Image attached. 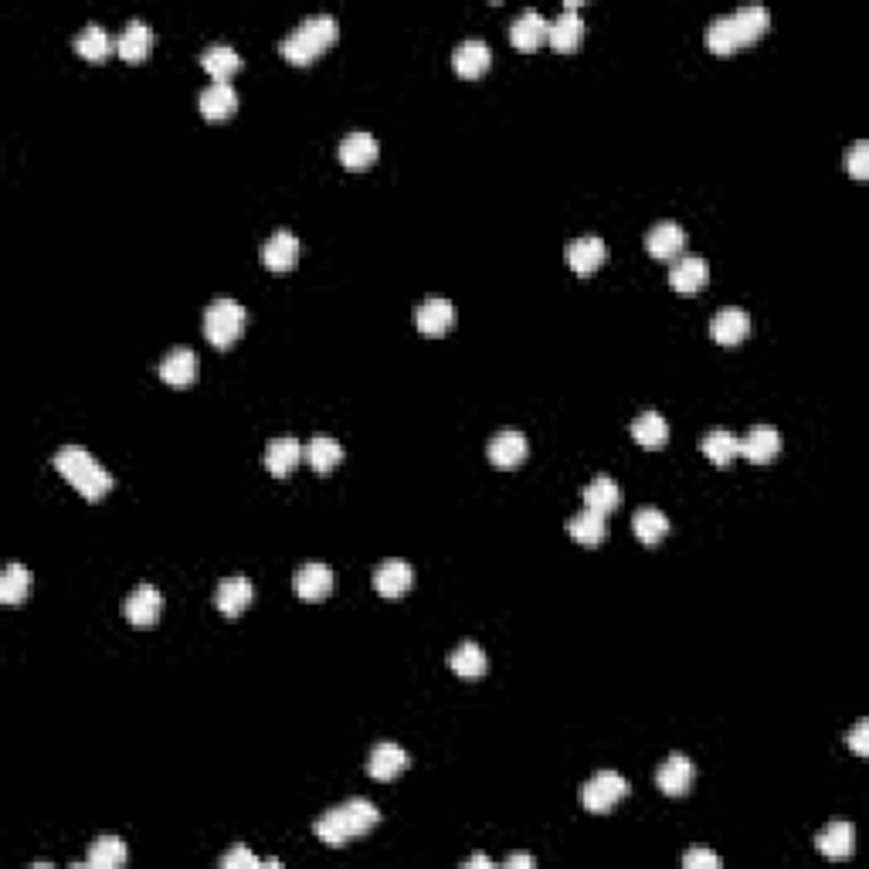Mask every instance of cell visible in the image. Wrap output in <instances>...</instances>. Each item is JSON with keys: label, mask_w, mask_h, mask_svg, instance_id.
Instances as JSON below:
<instances>
[{"label": "cell", "mask_w": 869, "mask_h": 869, "mask_svg": "<svg viewBox=\"0 0 869 869\" xmlns=\"http://www.w3.org/2000/svg\"><path fill=\"white\" fill-rule=\"evenodd\" d=\"M116 51V41L109 38L106 31L99 28V24H89V28H82V34L75 38V55L85 58V62H106L109 55Z\"/></svg>", "instance_id": "35"}, {"label": "cell", "mask_w": 869, "mask_h": 869, "mask_svg": "<svg viewBox=\"0 0 869 869\" xmlns=\"http://www.w3.org/2000/svg\"><path fill=\"white\" fill-rule=\"evenodd\" d=\"M55 469L58 476H62L82 499H89V503H99V499L109 496V489H113L109 469H102L99 462L92 459V452H85L82 445H65V449H58Z\"/></svg>", "instance_id": "2"}, {"label": "cell", "mask_w": 869, "mask_h": 869, "mask_svg": "<svg viewBox=\"0 0 869 869\" xmlns=\"http://www.w3.org/2000/svg\"><path fill=\"white\" fill-rule=\"evenodd\" d=\"M123 863H126V842L119 836H99L89 846V859H85V866L92 869H119Z\"/></svg>", "instance_id": "40"}, {"label": "cell", "mask_w": 869, "mask_h": 869, "mask_svg": "<svg viewBox=\"0 0 869 869\" xmlns=\"http://www.w3.org/2000/svg\"><path fill=\"white\" fill-rule=\"evenodd\" d=\"M683 248H686V231L673 225V221H662V225H656L645 235V252L659 258V262H673Z\"/></svg>", "instance_id": "21"}, {"label": "cell", "mask_w": 869, "mask_h": 869, "mask_svg": "<svg viewBox=\"0 0 869 869\" xmlns=\"http://www.w3.org/2000/svg\"><path fill=\"white\" fill-rule=\"evenodd\" d=\"M449 666H452L455 676L479 679V676H486L489 659H486V652L479 649L476 642H462V645H455V649L449 652Z\"/></svg>", "instance_id": "33"}, {"label": "cell", "mask_w": 869, "mask_h": 869, "mask_svg": "<svg viewBox=\"0 0 869 869\" xmlns=\"http://www.w3.org/2000/svg\"><path fill=\"white\" fill-rule=\"evenodd\" d=\"M550 21L540 11H523L516 21L510 24V41L520 51H537L547 41Z\"/></svg>", "instance_id": "23"}, {"label": "cell", "mask_w": 869, "mask_h": 869, "mask_svg": "<svg viewBox=\"0 0 869 869\" xmlns=\"http://www.w3.org/2000/svg\"><path fill=\"white\" fill-rule=\"evenodd\" d=\"M489 62H493V51H489L486 41H479V38L462 41V45L452 51V68L462 75V79H479V75H486Z\"/></svg>", "instance_id": "19"}, {"label": "cell", "mask_w": 869, "mask_h": 869, "mask_svg": "<svg viewBox=\"0 0 869 869\" xmlns=\"http://www.w3.org/2000/svg\"><path fill=\"white\" fill-rule=\"evenodd\" d=\"M374 591L387 601H398L401 595H408L411 584H415V571H411L408 561H398V557H391V561H381L374 567Z\"/></svg>", "instance_id": "8"}, {"label": "cell", "mask_w": 869, "mask_h": 869, "mask_svg": "<svg viewBox=\"0 0 869 869\" xmlns=\"http://www.w3.org/2000/svg\"><path fill=\"white\" fill-rule=\"evenodd\" d=\"M197 109H201V116L208 119V123H225V119L235 116V109H238V92L231 89L228 82H214L201 92Z\"/></svg>", "instance_id": "18"}, {"label": "cell", "mask_w": 869, "mask_h": 869, "mask_svg": "<svg viewBox=\"0 0 869 869\" xmlns=\"http://www.w3.org/2000/svg\"><path fill=\"white\" fill-rule=\"evenodd\" d=\"M245 323H248L245 306H238L235 299H218L204 313V337H208L211 347L225 350L245 333Z\"/></svg>", "instance_id": "4"}, {"label": "cell", "mask_w": 869, "mask_h": 869, "mask_svg": "<svg viewBox=\"0 0 869 869\" xmlns=\"http://www.w3.org/2000/svg\"><path fill=\"white\" fill-rule=\"evenodd\" d=\"M197 371H201V364H197L194 350L174 347L160 364V381L170 384V387H191L197 381Z\"/></svg>", "instance_id": "20"}, {"label": "cell", "mask_w": 869, "mask_h": 869, "mask_svg": "<svg viewBox=\"0 0 869 869\" xmlns=\"http://www.w3.org/2000/svg\"><path fill=\"white\" fill-rule=\"evenodd\" d=\"M255 598V588L248 578H225L218 584V591H214V605H218L221 615L228 618H238L245 612L248 605H252Z\"/></svg>", "instance_id": "25"}, {"label": "cell", "mask_w": 869, "mask_h": 869, "mask_svg": "<svg viewBox=\"0 0 869 869\" xmlns=\"http://www.w3.org/2000/svg\"><path fill=\"white\" fill-rule=\"evenodd\" d=\"M466 869H493V859H489V856H483V853H479V856H472V859H466Z\"/></svg>", "instance_id": "47"}, {"label": "cell", "mask_w": 869, "mask_h": 869, "mask_svg": "<svg viewBox=\"0 0 869 869\" xmlns=\"http://www.w3.org/2000/svg\"><path fill=\"white\" fill-rule=\"evenodd\" d=\"M150 48H153V31L146 28L143 21H129L123 28V34L116 38V55L123 58V62H129V65L146 62Z\"/></svg>", "instance_id": "27"}, {"label": "cell", "mask_w": 869, "mask_h": 869, "mask_svg": "<svg viewBox=\"0 0 869 869\" xmlns=\"http://www.w3.org/2000/svg\"><path fill=\"white\" fill-rule=\"evenodd\" d=\"M306 462L313 466V472L330 476V472L343 462V445L337 442V438H330V435H313V438H309V445H306Z\"/></svg>", "instance_id": "31"}, {"label": "cell", "mask_w": 869, "mask_h": 869, "mask_svg": "<svg viewBox=\"0 0 869 869\" xmlns=\"http://www.w3.org/2000/svg\"><path fill=\"white\" fill-rule=\"evenodd\" d=\"M567 533H571L581 547H601V544H605V537H608V523H605V516H601V513L584 506L581 513H574L571 520H567Z\"/></svg>", "instance_id": "30"}, {"label": "cell", "mask_w": 869, "mask_h": 869, "mask_svg": "<svg viewBox=\"0 0 869 869\" xmlns=\"http://www.w3.org/2000/svg\"><path fill=\"white\" fill-rule=\"evenodd\" d=\"M683 866L686 869H720V856L710 853V849H690L683 856Z\"/></svg>", "instance_id": "44"}, {"label": "cell", "mask_w": 869, "mask_h": 869, "mask_svg": "<svg viewBox=\"0 0 869 869\" xmlns=\"http://www.w3.org/2000/svg\"><path fill=\"white\" fill-rule=\"evenodd\" d=\"M337 38H340L337 17L313 14V17H306V21L299 24L286 41H282L279 51L289 65H313L326 48L337 45Z\"/></svg>", "instance_id": "3"}, {"label": "cell", "mask_w": 869, "mask_h": 869, "mask_svg": "<svg viewBox=\"0 0 869 869\" xmlns=\"http://www.w3.org/2000/svg\"><path fill=\"white\" fill-rule=\"evenodd\" d=\"M693 761L686 754H669L666 761L659 764V771H656V785H659V791L662 795H669V798H683L686 791H690V785H693Z\"/></svg>", "instance_id": "13"}, {"label": "cell", "mask_w": 869, "mask_h": 869, "mask_svg": "<svg viewBox=\"0 0 869 869\" xmlns=\"http://www.w3.org/2000/svg\"><path fill=\"white\" fill-rule=\"evenodd\" d=\"M506 869H533V856H527V853H513V856H506V863H503Z\"/></svg>", "instance_id": "46"}, {"label": "cell", "mask_w": 869, "mask_h": 869, "mask_svg": "<svg viewBox=\"0 0 869 869\" xmlns=\"http://www.w3.org/2000/svg\"><path fill=\"white\" fill-rule=\"evenodd\" d=\"M632 438L642 445V449H662L669 442V425L659 411H642L639 418L632 421Z\"/></svg>", "instance_id": "34"}, {"label": "cell", "mask_w": 869, "mask_h": 869, "mask_svg": "<svg viewBox=\"0 0 869 869\" xmlns=\"http://www.w3.org/2000/svg\"><path fill=\"white\" fill-rule=\"evenodd\" d=\"M730 21H734V31H737V41H741V45H754V41H761L771 28V14H768V7H761V4L737 7V11L730 14Z\"/></svg>", "instance_id": "28"}, {"label": "cell", "mask_w": 869, "mask_h": 869, "mask_svg": "<svg viewBox=\"0 0 869 869\" xmlns=\"http://www.w3.org/2000/svg\"><path fill=\"white\" fill-rule=\"evenodd\" d=\"M707 279H710V269L700 255L679 258V262H673V269H669V286H673L676 292H683V296L700 292L703 286H707Z\"/></svg>", "instance_id": "24"}, {"label": "cell", "mask_w": 869, "mask_h": 869, "mask_svg": "<svg viewBox=\"0 0 869 869\" xmlns=\"http://www.w3.org/2000/svg\"><path fill=\"white\" fill-rule=\"evenodd\" d=\"M584 38V21L578 14V0H567L564 11L550 21V31H547V45L554 51H564V55H571L574 48L581 45Z\"/></svg>", "instance_id": "9"}, {"label": "cell", "mask_w": 869, "mask_h": 869, "mask_svg": "<svg viewBox=\"0 0 869 869\" xmlns=\"http://www.w3.org/2000/svg\"><path fill=\"white\" fill-rule=\"evenodd\" d=\"M622 798H628V781L618 771L591 774V778L584 781V788H581V805L588 808V812H595V815L615 808Z\"/></svg>", "instance_id": "5"}, {"label": "cell", "mask_w": 869, "mask_h": 869, "mask_svg": "<svg viewBox=\"0 0 869 869\" xmlns=\"http://www.w3.org/2000/svg\"><path fill=\"white\" fill-rule=\"evenodd\" d=\"M527 452H530V445H527V435L523 432H499V435H493V442H489V462H493L496 469L523 466Z\"/></svg>", "instance_id": "22"}, {"label": "cell", "mask_w": 869, "mask_h": 869, "mask_svg": "<svg viewBox=\"0 0 869 869\" xmlns=\"http://www.w3.org/2000/svg\"><path fill=\"white\" fill-rule=\"evenodd\" d=\"M707 48L713 51V55H720V58H730L737 48H741V41H737V31H734V21H730V14L713 17V21H710V28H707Z\"/></svg>", "instance_id": "41"}, {"label": "cell", "mask_w": 869, "mask_h": 869, "mask_svg": "<svg viewBox=\"0 0 869 869\" xmlns=\"http://www.w3.org/2000/svg\"><path fill=\"white\" fill-rule=\"evenodd\" d=\"M815 849L829 859H849L856 849V829L853 822H832L815 836Z\"/></svg>", "instance_id": "26"}, {"label": "cell", "mask_w": 869, "mask_h": 869, "mask_svg": "<svg viewBox=\"0 0 869 869\" xmlns=\"http://www.w3.org/2000/svg\"><path fill=\"white\" fill-rule=\"evenodd\" d=\"M292 591H296L299 601L306 605H316V601H326L333 591V567L330 564H303L296 574H292Z\"/></svg>", "instance_id": "7"}, {"label": "cell", "mask_w": 869, "mask_h": 869, "mask_svg": "<svg viewBox=\"0 0 869 869\" xmlns=\"http://www.w3.org/2000/svg\"><path fill=\"white\" fill-rule=\"evenodd\" d=\"M299 459H306V445H299V438L279 435L265 445V469H269L275 479H286L289 472L299 466Z\"/></svg>", "instance_id": "15"}, {"label": "cell", "mask_w": 869, "mask_h": 869, "mask_svg": "<svg viewBox=\"0 0 869 869\" xmlns=\"http://www.w3.org/2000/svg\"><path fill=\"white\" fill-rule=\"evenodd\" d=\"M408 764L411 761H408V751H404V747L384 741V744L374 747L371 757H367V774H371L374 781H394L408 771Z\"/></svg>", "instance_id": "16"}, {"label": "cell", "mask_w": 869, "mask_h": 869, "mask_svg": "<svg viewBox=\"0 0 869 869\" xmlns=\"http://www.w3.org/2000/svg\"><path fill=\"white\" fill-rule=\"evenodd\" d=\"M632 530L645 547H656L659 540L669 533V520H666V513L656 510V506H642V510H635V516H632Z\"/></svg>", "instance_id": "37"}, {"label": "cell", "mask_w": 869, "mask_h": 869, "mask_svg": "<svg viewBox=\"0 0 869 869\" xmlns=\"http://www.w3.org/2000/svg\"><path fill=\"white\" fill-rule=\"evenodd\" d=\"M377 822H381V812H377L374 802H367V798H350V802H343L337 808H330V812H323L320 819H316L313 832H316V839H320L323 846L343 849L350 839L367 836Z\"/></svg>", "instance_id": "1"}, {"label": "cell", "mask_w": 869, "mask_h": 869, "mask_svg": "<svg viewBox=\"0 0 869 869\" xmlns=\"http://www.w3.org/2000/svg\"><path fill=\"white\" fill-rule=\"evenodd\" d=\"M123 612H126V622L133 628H153L163 615V595L153 588V584H136V588L129 591Z\"/></svg>", "instance_id": "6"}, {"label": "cell", "mask_w": 869, "mask_h": 869, "mask_svg": "<svg viewBox=\"0 0 869 869\" xmlns=\"http://www.w3.org/2000/svg\"><path fill=\"white\" fill-rule=\"evenodd\" d=\"M201 65L214 82H228L231 75L242 68V58H238V51L231 45H211V48H204Z\"/></svg>", "instance_id": "36"}, {"label": "cell", "mask_w": 869, "mask_h": 869, "mask_svg": "<svg viewBox=\"0 0 869 869\" xmlns=\"http://www.w3.org/2000/svg\"><path fill=\"white\" fill-rule=\"evenodd\" d=\"M846 170H849V177H856V180L869 177V143L866 140L853 143V150H849V157H846Z\"/></svg>", "instance_id": "42"}, {"label": "cell", "mask_w": 869, "mask_h": 869, "mask_svg": "<svg viewBox=\"0 0 869 869\" xmlns=\"http://www.w3.org/2000/svg\"><path fill=\"white\" fill-rule=\"evenodd\" d=\"M299 252H303L299 238L292 235V231L282 228V231H275V235L265 238V245H262V265L272 275H286L292 265L299 262Z\"/></svg>", "instance_id": "11"}, {"label": "cell", "mask_w": 869, "mask_h": 869, "mask_svg": "<svg viewBox=\"0 0 869 869\" xmlns=\"http://www.w3.org/2000/svg\"><path fill=\"white\" fill-rule=\"evenodd\" d=\"M605 258H608V245L595 235L574 238V242H567V248H564V262L571 265V272L581 275V279L595 275L601 265H605Z\"/></svg>", "instance_id": "10"}, {"label": "cell", "mask_w": 869, "mask_h": 869, "mask_svg": "<svg viewBox=\"0 0 869 869\" xmlns=\"http://www.w3.org/2000/svg\"><path fill=\"white\" fill-rule=\"evenodd\" d=\"M700 449H703V455H707V459L717 469L730 466V462H734L737 455H741V449H737V435L724 432V428H713V432L703 435L700 438Z\"/></svg>", "instance_id": "38"}, {"label": "cell", "mask_w": 869, "mask_h": 869, "mask_svg": "<svg viewBox=\"0 0 869 869\" xmlns=\"http://www.w3.org/2000/svg\"><path fill=\"white\" fill-rule=\"evenodd\" d=\"M221 866H225V869H258V866H265V859H258L252 849L238 846V849H231L225 859H221Z\"/></svg>", "instance_id": "43"}, {"label": "cell", "mask_w": 869, "mask_h": 869, "mask_svg": "<svg viewBox=\"0 0 869 869\" xmlns=\"http://www.w3.org/2000/svg\"><path fill=\"white\" fill-rule=\"evenodd\" d=\"M415 326H418L421 337H432V340L445 337V333L455 326L452 303H449V299H442V296H432L428 303H421L415 309Z\"/></svg>", "instance_id": "12"}, {"label": "cell", "mask_w": 869, "mask_h": 869, "mask_svg": "<svg viewBox=\"0 0 869 869\" xmlns=\"http://www.w3.org/2000/svg\"><path fill=\"white\" fill-rule=\"evenodd\" d=\"M747 333H751V316L737 306L720 309V313L710 320V337H713V343H720V347H737Z\"/></svg>", "instance_id": "17"}, {"label": "cell", "mask_w": 869, "mask_h": 869, "mask_svg": "<svg viewBox=\"0 0 869 869\" xmlns=\"http://www.w3.org/2000/svg\"><path fill=\"white\" fill-rule=\"evenodd\" d=\"M377 153H381V146H377L371 133H350V136H343V143H340V163L347 170L374 167Z\"/></svg>", "instance_id": "29"}, {"label": "cell", "mask_w": 869, "mask_h": 869, "mask_svg": "<svg viewBox=\"0 0 869 869\" xmlns=\"http://www.w3.org/2000/svg\"><path fill=\"white\" fill-rule=\"evenodd\" d=\"M31 571L24 564H7V571L0 574V605H24L31 598Z\"/></svg>", "instance_id": "32"}, {"label": "cell", "mask_w": 869, "mask_h": 869, "mask_svg": "<svg viewBox=\"0 0 869 869\" xmlns=\"http://www.w3.org/2000/svg\"><path fill=\"white\" fill-rule=\"evenodd\" d=\"M849 747H853V754H859V757H866L869 754V720H859V724L849 730Z\"/></svg>", "instance_id": "45"}, {"label": "cell", "mask_w": 869, "mask_h": 869, "mask_svg": "<svg viewBox=\"0 0 869 869\" xmlns=\"http://www.w3.org/2000/svg\"><path fill=\"white\" fill-rule=\"evenodd\" d=\"M737 449H741L747 462L764 466V462H771L774 455L781 452V435H778V428H771V425H754L751 432L737 438Z\"/></svg>", "instance_id": "14"}, {"label": "cell", "mask_w": 869, "mask_h": 869, "mask_svg": "<svg viewBox=\"0 0 869 869\" xmlns=\"http://www.w3.org/2000/svg\"><path fill=\"white\" fill-rule=\"evenodd\" d=\"M618 499H622V493H618V483L612 476H595L588 486H584V506L601 513V516L612 513L618 506Z\"/></svg>", "instance_id": "39"}]
</instances>
